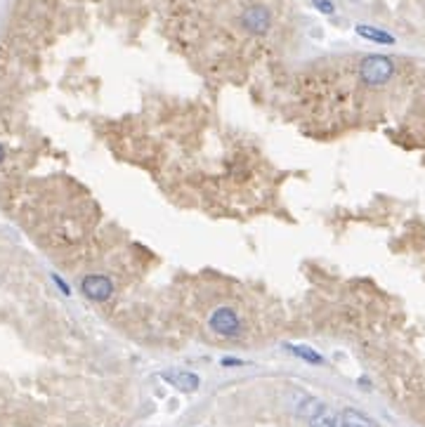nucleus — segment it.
<instances>
[{
	"mask_svg": "<svg viewBox=\"0 0 425 427\" xmlns=\"http://www.w3.org/2000/svg\"><path fill=\"white\" fill-rule=\"evenodd\" d=\"M343 427H378L369 415H364L355 408H345L343 411Z\"/></svg>",
	"mask_w": 425,
	"mask_h": 427,
	"instance_id": "nucleus-7",
	"label": "nucleus"
},
{
	"mask_svg": "<svg viewBox=\"0 0 425 427\" xmlns=\"http://www.w3.org/2000/svg\"><path fill=\"white\" fill-rule=\"evenodd\" d=\"M241 24L246 26V31L251 33H267L272 26V12H269L265 5H251L244 14H241Z\"/></svg>",
	"mask_w": 425,
	"mask_h": 427,
	"instance_id": "nucleus-4",
	"label": "nucleus"
},
{
	"mask_svg": "<svg viewBox=\"0 0 425 427\" xmlns=\"http://www.w3.org/2000/svg\"><path fill=\"white\" fill-rule=\"evenodd\" d=\"M222 364L225 366H241L244 362H239V359H222Z\"/></svg>",
	"mask_w": 425,
	"mask_h": 427,
	"instance_id": "nucleus-11",
	"label": "nucleus"
},
{
	"mask_svg": "<svg viewBox=\"0 0 425 427\" xmlns=\"http://www.w3.org/2000/svg\"><path fill=\"white\" fill-rule=\"evenodd\" d=\"M393 74H395V64L385 54H369L360 64V79L369 87L385 85V83L393 79Z\"/></svg>",
	"mask_w": 425,
	"mask_h": 427,
	"instance_id": "nucleus-1",
	"label": "nucleus"
},
{
	"mask_svg": "<svg viewBox=\"0 0 425 427\" xmlns=\"http://www.w3.org/2000/svg\"><path fill=\"white\" fill-rule=\"evenodd\" d=\"M3 158H5V149H3V144H0V163H3Z\"/></svg>",
	"mask_w": 425,
	"mask_h": 427,
	"instance_id": "nucleus-12",
	"label": "nucleus"
},
{
	"mask_svg": "<svg viewBox=\"0 0 425 427\" xmlns=\"http://www.w3.org/2000/svg\"><path fill=\"white\" fill-rule=\"evenodd\" d=\"M357 33H360L362 38H366V41H373V43H380V45H393L395 43V36L383 29H376V26H369V24H357Z\"/></svg>",
	"mask_w": 425,
	"mask_h": 427,
	"instance_id": "nucleus-6",
	"label": "nucleus"
},
{
	"mask_svg": "<svg viewBox=\"0 0 425 427\" xmlns=\"http://www.w3.org/2000/svg\"><path fill=\"white\" fill-rule=\"evenodd\" d=\"M81 291H83V295L90 298L92 302H104L112 298L114 284H112V279L104 274H87L81 284Z\"/></svg>",
	"mask_w": 425,
	"mask_h": 427,
	"instance_id": "nucleus-3",
	"label": "nucleus"
},
{
	"mask_svg": "<svg viewBox=\"0 0 425 427\" xmlns=\"http://www.w3.org/2000/svg\"><path fill=\"white\" fill-rule=\"evenodd\" d=\"M312 5L319 10V12H324V14H333L335 12V8H333V3H331V0H312Z\"/></svg>",
	"mask_w": 425,
	"mask_h": 427,
	"instance_id": "nucleus-10",
	"label": "nucleus"
},
{
	"mask_svg": "<svg viewBox=\"0 0 425 427\" xmlns=\"http://www.w3.org/2000/svg\"><path fill=\"white\" fill-rule=\"evenodd\" d=\"M161 378L168 382V385H173L175 390L180 392H196L198 390V375L196 373H189V371H163Z\"/></svg>",
	"mask_w": 425,
	"mask_h": 427,
	"instance_id": "nucleus-5",
	"label": "nucleus"
},
{
	"mask_svg": "<svg viewBox=\"0 0 425 427\" xmlns=\"http://www.w3.org/2000/svg\"><path fill=\"white\" fill-rule=\"evenodd\" d=\"M208 324H211V329L222 337H231L241 331L239 314H236L231 307H218L211 314V321H208Z\"/></svg>",
	"mask_w": 425,
	"mask_h": 427,
	"instance_id": "nucleus-2",
	"label": "nucleus"
},
{
	"mask_svg": "<svg viewBox=\"0 0 425 427\" xmlns=\"http://www.w3.org/2000/svg\"><path fill=\"white\" fill-rule=\"evenodd\" d=\"M310 427H335V418L326 411V408H322L317 415H312L310 418Z\"/></svg>",
	"mask_w": 425,
	"mask_h": 427,
	"instance_id": "nucleus-9",
	"label": "nucleus"
},
{
	"mask_svg": "<svg viewBox=\"0 0 425 427\" xmlns=\"http://www.w3.org/2000/svg\"><path fill=\"white\" fill-rule=\"evenodd\" d=\"M291 352L296 354V357H300V359H305V362H310V364H324V359H322V354H317L314 349L310 347H302V345H289Z\"/></svg>",
	"mask_w": 425,
	"mask_h": 427,
	"instance_id": "nucleus-8",
	"label": "nucleus"
}]
</instances>
